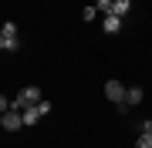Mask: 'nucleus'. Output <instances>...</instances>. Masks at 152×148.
<instances>
[{
    "label": "nucleus",
    "mask_w": 152,
    "mask_h": 148,
    "mask_svg": "<svg viewBox=\"0 0 152 148\" xmlns=\"http://www.w3.org/2000/svg\"><path fill=\"white\" fill-rule=\"evenodd\" d=\"M41 98H44V94H41V88H34V84H31V88L17 91V98L10 101V108H14V111H24V108H34V104H37Z\"/></svg>",
    "instance_id": "obj_1"
},
{
    "label": "nucleus",
    "mask_w": 152,
    "mask_h": 148,
    "mask_svg": "<svg viewBox=\"0 0 152 148\" xmlns=\"http://www.w3.org/2000/svg\"><path fill=\"white\" fill-rule=\"evenodd\" d=\"M105 94H108V101H115L118 111H125V88H122V81H105Z\"/></svg>",
    "instance_id": "obj_2"
},
{
    "label": "nucleus",
    "mask_w": 152,
    "mask_h": 148,
    "mask_svg": "<svg viewBox=\"0 0 152 148\" xmlns=\"http://www.w3.org/2000/svg\"><path fill=\"white\" fill-rule=\"evenodd\" d=\"M0 128H4V131H17V128H24V115L20 111H4V115H0Z\"/></svg>",
    "instance_id": "obj_3"
},
{
    "label": "nucleus",
    "mask_w": 152,
    "mask_h": 148,
    "mask_svg": "<svg viewBox=\"0 0 152 148\" xmlns=\"http://www.w3.org/2000/svg\"><path fill=\"white\" fill-rule=\"evenodd\" d=\"M102 27H105V34H118V30H122V17H115V14H105Z\"/></svg>",
    "instance_id": "obj_4"
},
{
    "label": "nucleus",
    "mask_w": 152,
    "mask_h": 148,
    "mask_svg": "<svg viewBox=\"0 0 152 148\" xmlns=\"http://www.w3.org/2000/svg\"><path fill=\"white\" fill-rule=\"evenodd\" d=\"M132 10V0H112V14L115 17H122V20H125V14H129Z\"/></svg>",
    "instance_id": "obj_5"
},
{
    "label": "nucleus",
    "mask_w": 152,
    "mask_h": 148,
    "mask_svg": "<svg viewBox=\"0 0 152 148\" xmlns=\"http://www.w3.org/2000/svg\"><path fill=\"white\" fill-rule=\"evenodd\" d=\"M135 104H142V88H129L125 91V108H135Z\"/></svg>",
    "instance_id": "obj_6"
},
{
    "label": "nucleus",
    "mask_w": 152,
    "mask_h": 148,
    "mask_svg": "<svg viewBox=\"0 0 152 148\" xmlns=\"http://www.w3.org/2000/svg\"><path fill=\"white\" fill-rule=\"evenodd\" d=\"M20 115H24V125H37V121L44 118V115H41V111H37V104H34V108H24V111H20Z\"/></svg>",
    "instance_id": "obj_7"
},
{
    "label": "nucleus",
    "mask_w": 152,
    "mask_h": 148,
    "mask_svg": "<svg viewBox=\"0 0 152 148\" xmlns=\"http://www.w3.org/2000/svg\"><path fill=\"white\" fill-rule=\"evenodd\" d=\"M135 148H152V131H142L135 138Z\"/></svg>",
    "instance_id": "obj_8"
},
{
    "label": "nucleus",
    "mask_w": 152,
    "mask_h": 148,
    "mask_svg": "<svg viewBox=\"0 0 152 148\" xmlns=\"http://www.w3.org/2000/svg\"><path fill=\"white\" fill-rule=\"evenodd\" d=\"M81 17H85V20H95V17H98V7H85Z\"/></svg>",
    "instance_id": "obj_9"
},
{
    "label": "nucleus",
    "mask_w": 152,
    "mask_h": 148,
    "mask_svg": "<svg viewBox=\"0 0 152 148\" xmlns=\"http://www.w3.org/2000/svg\"><path fill=\"white\" fill-rule=\"evenodd\" d=\"M98 10H102V14H112V0H98Z\"/></svg>",
    "instance_id": "obj_10"
},
{
    "label": "nucleus",
    "mask_w": 152,
    "mask_h": 148,
    "mask_svg": "<svg viewBox=\"0 0 152 148\" xmlns=\"http://www.w3.org/2000/svg\"><path fill=\"white\" fill-rule=\"evenodd\" d=\"M37 111H41V115H48V111H51V101H44V98H41V101H37Z\"/></svg>",
    "instance_id": "obj_11"
},
{
    "label": "nucleus",
    "mask_w": 152,
    "mask_h": 148,
    "mask_svg": "<svg viewBox=\"0 0 152 148\" xmlns=\"http://www.w3.org/2000/svg\"><path fill=\"white\" fill-rule=\"evenodd\" d=\"M4 111H10V101H7L4 94H0V115H4Z\"/></svg>",
    "instance_id": "obj_12"
},
{
    "label": "nucleus",
    "mask_w": 152,
    "mask_h": 148,
    "mask_svg": "<svg viewBox=\"0 0 152 148\" xmlns=\"http://www.w3.org/2000/svg\"><path fill=\"white\" fill-rule=\"evenodd\" d=\"M0 51H4V34H0Z\"/></svg>",
    "instance_id": "obj_13"
}]
</instances>
